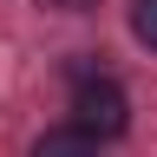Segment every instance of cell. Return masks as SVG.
<instances>
[{"mask_svg":"<svg viewBox=\"0 0 157 157\" xmlns=\"http://www.w3.org/2000/svg\"><path fill=\"white\" fill-rule=\"evenodd\" d=\"M131 33L157 52V0H137V7H131Z\"/></svg>","mask_w":157,"mask_h":157,"instance_id":"3957f363","label":"cell"},{"mask_svg":"<svg viewBox=\"0 0 157 157\" xmlns=\"http://www.w3.org/2000/svg\"><path fill=\"white\" fill-rule=\"evenodd\" d=\"M33 157H98V144H92V137H78V131L66 124V131H46V137H39Z\"/></svg>","mask_w":157,"mask_h":157,"instance_id":"7a4b0ae2","label":"cell"},{"mask_svg":"<svg viewBox=\"0 0 157 157\" xmlns=\"http://www.w3.org/2000/svg\"><path fill=\"white\" fill-rule=\"evenodd\" d=\"M131 124V98L118 78H78V92H72V131L78 137H92V144H105V137H124Z\"/></svg>","mask_w":157,"mask_h":157,"instance_id":"6da1fadb","label":"cell"}]
</instances>
